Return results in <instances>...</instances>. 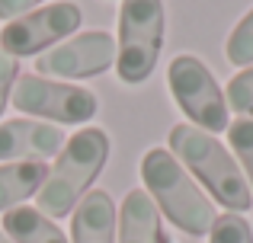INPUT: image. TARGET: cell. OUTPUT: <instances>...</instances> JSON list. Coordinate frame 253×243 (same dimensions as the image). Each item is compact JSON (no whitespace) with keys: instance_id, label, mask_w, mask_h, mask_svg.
Instances as JSON below:
<instances>
[{"instance_id":"20","label":"cell","mask_w":253,"mask_h":243,"mask_svg":"<svg viewBox=\"0 0 253 243\" xmlns=\"http://www.w3.org/2000/svg\"><path fill=\"white\" fill-rule=\"evenodd\" d=\"M0 243H13V240H10V237H6V234H3V231H0Z\"/></svg>"},{"instance_id":"14","label":"cell","mask_w":253,"mask_h":243,"mask_svg":"<svg viewBox=\"0 0 253 243\" xmlns=\"http://www.w3.org/2000/svg\"><path fill=\"white\" fill-rule=\"evenodd\" d=\"M228 141L234 157L244 167V179H247L250 192H253V119H237L228 125Z\"/></svg>"},{"instance_id":"15","label":"cell","mask_w":253,"mask_h":243,"mask_svg":"<svg viewBox=\"0 0 253 243\" xmlns=\"http://www.w3.org/2000/svg\"><path fill=\"white\" fill-rule=\"evenodd\" d=\"M228 61L237 64V68H250L253 64V10L234 26V32H231V38H228Z\"/></svg>"},{"instance_id":"9","label":"cell","mask_w":253,"mask_h":243,"mask_svg":"<svg viewBox=\"0 0 253 243\" xmlns=\"http://www.w3.org/2000/svg\"><path fill=\"white\" fill-rule=\"evenodd\" d=\"M64 144V131L48 122L13 119L0 125V160L6 163H45Z\"/></svg>"},{"instance_id":"16","label":"cell","mask_w":253,"mask_h":243,"mask_svg":"<svg viewBox=\"0 0 253 243\" xmlns=\"http://www.w3.org/2000/svg\"><path fill=\"white\" fill-rule=\"evenodd\" d=\"M209 234H211V243H253L250 221H244L241 214H234V211L215 218V224H211Z\"/></svg>"},{"instance_id":"6","label":"cell","mask_w":253,"mask_h":243,"mask_svg":"<svg viewBox=\"0 0 253 243\" xmlns=\"http://www.w3.org/2000/svg\"><path fill=\"white\" fill-rule=\"evenodd\" d=\"M167 83H170L173 100H176L179 109L196 122V128H202V131L211 135V131H224L231 125L221 87H218L211 70L205 68L199 58H192V55L173 58V64L167 70Z\"/></svg>"},{"instance_id":"8","label":"cell","mask_w":253,"mask_h":243,"mask_svg":"<svg viewBox=\"0 0 253 243\" xmlns=\"http://www.w3.org/2000/svg\"><path fill=\"white\" fill-rule=\"evenodd\" d=\"M116 61V38L109 32H81V35L68 38L64 45L45 51L36 58V74L39 77H93L103 74L109 64Z\"/></svg>"},{"instance_id":"2","label":"cell","mask_w":253,"mask_h":243,"mask_svg":"<svg viewBox=\"0 0 253 243\" xmlns=\"http://www.w3.org/2000/svg\"><path fill=\"white\" fill-rule=\"evenodd\" d=\"M170 147L179 157V163L189 167L192 176L224 208H231L234 214L250 208L253 192H250L247 179H244V170L237 167V160L224 150V144L215 135L196 128V125H173L170 128Z\"/></svg>"},{"instance_id":"7","label":"cell","mask_w":253,"mask_h":243,"mask_svg":"<svg viewBox=\"0 0 253 243\" xmlns=\"http://www.w3.org/2000/svg\"><path fill=\"white\" fill-rule=\"evenodd\" d=\"M81 6L74 0H61V3H48L42 10H32L26 16H16L0 29V48L10 58H29L45 51L48 45L61 42L74 29H81Z\"/></svg>"},{"instance_id":"12","label":"cell","mask_w":253,"mask_h":243,"mask_svg":"<svg viewBox=\"0 0 253 243\" xmlns=\"http://www.w3.org/2000/svg\"><path fill=\"white\" fill-rule=\"evenodd\" d=\"M3 234L13 243H68L58 224H51L39 208H10L3 214Z\"/></svg>"},{"instance_id":"5","label":"cell","mask_w":253,"mask_h":243,"mask_svg":"<svg viewBox=\"0 0 253 243\" xmlns=\"http://www.w3.org/2000/svg\"><path fill=\"white\" fill-rule=\"evenodd\" d=\"M13 106L26 115L61 125H84L99 112L96 93L74 83H58V80H42L39 74H19L13 87Z\"/></svg>"},{"instance_id":"13","label":"cell","mask_w":253,"mask_h":243,"mask_svg":"<svg viewBox=\"0 0 253 243\" xmlns=\"http://www.w3.org/2000/svg\"><path fill=\"white\" fill-rule=\"evenodd\" d=\"M45 163H3L0 167V211L26 202L45 186Z\"/></svg>"},{"instance_id":"4","label":"cell","mask_w":253,"mask_h":243,"mask_svg":"<svg viewBox=\"0 0 253 243\" xmlns=\"http://www.w3.org/2000/svg\"><path fill=\"white\" fill-rule=\"evenodd\" d=\"M164 45V0H122L116 70L125 83H144Z\"/></svg>"},{"instance_id":"11","label":"cell","mask_w":253,"mask_h":243,"mask_svg":"<svg viewBox=\"0 0 253 243\" xmlns=\"http://www.w3.org/2000/svg\"><path fill=\"white\" fill-rule=\"evenodd\" d=\"M119 243H161V214L144 189H131L122 202Z\"/></svg>"},{"instance_id":"19","label":"cell","mask_w":253,"mask_h":243,"mask_svg":"<svg viewBox=\"0 0 253 243\" xmlns=\"http://www.w3.org/2000/svg\"><path fill=\"white\" fill-rule=\"evenodd\" d=\"M36 3H42V0H0V19H16L19 13H26V10H32Z\"/></svg>"},{"instance_id":"1","label":"cell","mask_w":253,"mask_h":243,"mask_svg":"<svg viewBox=\"0 0 253 243\" xmlns=\"http://www.w3.org/2000/svg\"><path fill=\"white\" fill-rule=\"evenodd\" d=\"M141 182L154 205L189 237H205L215 224V205L205 199L183 163L164 147H154L141 157Z\"/></svg>"},{"instance_id":"18","label":"cell","mask_w":253,"mask_h":243,"mask_svg":"<svg viewBox=\"0 0 253 243\" xmlns=\"http://www.w3.org/2000/svg\"><path fill=\"white\" fill-rule=\"evenodd\" d=\"M16 77H19L16 58L0 55V115H3V109H6V100H10V93H13V83H16Z\"/></svg>"},{"instance_id":"17","label":"cell","mask_w":253,"mask_h":243,"mask_svg":"<svg viewBox=\"0 0 253 243\" xmlns=\"http://www.w3.org/2000/svg\"><path fill=\"white\" fill-rule=\"evenodd\" d=\"M228 109L241 112L244 119H253V64L247 70H241L237 77H231V83H228Z\"/></svg>"},{"instance_id":"10","label":"cell","mask_w":253,"mask_h":243,"mask_svg":"<svg viewBox=\"0 0 253 243\" xmlns=\"http://www.w3.org/2000/svg\"><path fill=\"white\" fill-rule=\"evenodd\" d=\"M71 237L74 243H116V205L109 192L93 189L84 195L71 218Z\"/></svg>"},{"instance_id":"3","label":"cell","mask_w":253,"mask_h":243,"mask_svg":"<svg viewBox=\"0 0 253 243\" xmlns=\"http://www.w3.org/2000/svg\"><path fill=\"white\" fill-rule=\"evenodd\" d=\"M106 157H109V138L103 128L77 131L48 170L45 186L39 189V211L45 218H68L71 208H77V199L103 173Z\"/></svg>"}]
</instances>
